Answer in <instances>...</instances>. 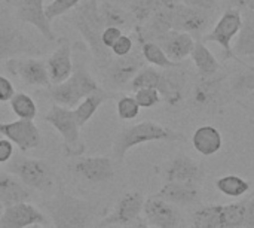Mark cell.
<instances>
[{
    "mask_svg": "<svg viewBox=\"0 0 254 228\" xmlns=\"http://www.w3.org/2000/svg\"><path fill=\"white\" fill-rule=\"evenodd\" d=\"M95 78L88 69V58L85 45L82 42L73 43V72L61 84L51 85L46 90L49 99L60 106L73 109L80 100L98 90Z\"/></svg>",
    "mask_w": 254,
    "mask_h": 228,
    "instance_id": "1",
    "label": "cell"
},
{
    "mask_svg": "<svg viewBox=\"0 0 254 228\" xmlns=\"http://www.w3.org/2000/svg\"><path fill=\"white\" fill-rule=\"evenodd\" d=\"M100 0H83L74 7L68 18V21L76 27V30L83 37L89 52L94 60L100 63V66H106L112 60V52L101 42V33L104 30V22L98 9Z\"/></svg>",
    "mask_w": 254,
    "mask_h": 228,
    "instance_id": "2",
    "label": "cell"
},
{
    "mask_svg": "<svg viewBox=\"0 0 254 228\" xmlns=\"http://www.w3.org/2000/svg\"><path fill=\"white\" fill-rule=\"evenodd\" d=\"M45 206L55 228H92L94 205L88 200L60 191Z\"/></svg>",
    "mask_w": 254,
    "mask_h": 228,
    "instance_id": "3",
    "label": "cell"
},
{
    "mask_svg": "<svg viewBox=\"0 0 254 228\" xmlns=\"http://www.w3.org/2000/svg\"><path fill=\"white\" fill-rule=\"evenodd\" d=\"M183 136L168 127H164L155 121H141L118 133L113 143V155L116 161L122 163L125 155L135 146L149 142H176Z\"/></svg>",
    "mask_w": 254,
    "mask_h": 228,
    "instance_id": "4",
    "label": "cell"
},
{
    "mask_svg": "<svg viewBox=\"0 0 254 228\" xmlns=\"http://www.w3.org/2000/svg\"><path fill=\"white\" fill-rule=\"evenodd\" d=\"M45 121L51 124L63 139L64 154L68 158L82 157L86 146L80 137V125L77 124L73 109L60 105H52L49 112L45 115Z\"/></svg>",
    "mask_w": 254,
    "mask_h": 228,
    "instance_id": "5",
    "label": "cell"
},
{
    "mask_svg": "<svg viewBox=\"0 0 254 228\" xmlns=\"http://www.w3.org/2000/svg\"><path fill=\"white\" fill-rule=\"evenodd\" d=\"M7 172L16 176L27 188L37 191H49L54 187V170L51 166L39 158L16 155L7 167Z\"/></svg>",
    "mask_w": 254,
    "mask_h": 228,
    "instance_id": "6",
    "label": "cell"
},
{
    "mask_svg": "<svg viewBox=\"0 0 254 228\" xmlns=\"http://www.w3.org/2000/svg\"><path fill=\"white\" fill-rule=\"evenodd\" d=\"M42 49L7 15L0 16V61L15 57H31Z\"/></svg>",
    "mask_w": 254,
    "mask_h": 228,
    "instance_id": "7",
    "label": "cell"
},
{
    "mask_svg": "<svg viewBox=\"0 0 254 228\" xmlns=\"http://www.w3.org/2000/svg\"><path fill=\"white\" fill-rule=\"evenodd\" d=\"M241 25H243L241 10L235 7H228L222 13V16L219 18L213 30L204 39L208 42L217 43L225 51V58H232L241 63V60L234 54V48H232V42L234 39H237L241 30Z\"/></svg>",
    "mask_w": 254,
    "mask_h": 228,
    "instance_id": "8",
    "label": "cell"
},
{
    "mask_svg": "<svg viewBox=\"0 0 254 228\" xmlns=\"http://www.w3.org/2000/svg\"><path fill=\"white\" fill-rule=\"evenodd\" d=\"M4 67L9 75L19 79L24 85L49 88L51 79L48 75L46 61L33 57H15L4 61Z\"/></svg>",
    "mask_w": 254,
    "mask_h": 228,
    "instance_id": "9",
    "label": "cell"
},
{
    "mask_svg": "<svg viewBox=\"0 0 254 228\" xmlns=\"http://www.w3.org/2000/svg\"><path fill=\"white\" fill-rule=\"evenodd\" d=\"M144 66L141 52H131L125 57H115L104 66V79L112 90L129 88L131 81Z\"/></svg>",
    "mask_w": 254,
    "mask_h": 228,
    "instance_id": "10",
    "label": "cell"
},
{
    "mask_svg": "<svg viewBox=\"0 0 254 228\" xmlns=\"http://www.w3.org/2000/svg\"><path fill=\"white\" fill-rule=\"evenodd\" d=\"M4 1L13 7L15 15L21 22L34 27L49 42L58 40V36L52 30L51 21L46 16L45 0H4Z\"/></svg>",
    "mask_w": 254,
    "mask_h": 228,
    "instance_id": "11",
    "label": "cell"
},
{
    "mask_svg": "<svg viewBox=\"0 0 254 228\" xmlns=\"http://www.w3.org/2000/svg\"><path fill=\"white\" fill-rule=\"evenodd\" d=\"M70 169L79 179L91 185L106 184L115 178L113 163L107 157H77Z\"/></svg>",
    "mask_w": 254,
    "mask_h": 228,
    "instance_id": "12",
    "label": "cell"
},
{
    "mask_svg": "<svg viewBox=\"0 0 254 228\" xmlns=\"http://www.w3.org/2000/svg\"><path fill=\"white\" fill-rule=\"evenodd\" d=\"M0 134L9 139L24 154L39 148L42 143L39 127L34 124V121H28V119L0 122Z\"/></svg>",
    "mask_w": 254,
    "mask_h": 228,
    "instance_id": "13",
    "label": "cell"
},
{
    "mask_svg": "<svg viewBox=\"0 0 254 228\" xmlns=\"http://www.w3.org/2000/svg\"><path fill=\"white\" fill-rule=\"evenodd\" d=\"M144 206V196L138 191L125 193L115 205L113 211L100 221V228L110 226H128L140 218Z\"/></svg>",
    "mask_w": 254,
    "mask_h": 228,
    "instance_id": "14",
    "label": "cell"
},
{
    "mask_svg": "<svg viewBox=\"0 0 254 228\" xmlns=\"http://www.w3.org/2000/svg\"><path fill=\"white\" fill-rule=\"evenodd\" d=\"M46 223L45 214L27 202L6 206L0 214V228H28L36 224L45 226Z\"/></svg>",
    "mask_w": 254,
    "mask_h": 228,
    "instance_id": "15",
    "label": "cell"
},
{
    "mask_svg": "<svg viewBox=\"0 0 254 228\" xmlns=\"http://www.w3.org/2000/svg\"><path fill=\"white\" fill-rule=\"evenodd\" d=\"M165 182H193L199 184L204 178L202 167L189 155L179 154L171 158L159 172Z\"/></svg>",
    "mask_w": 254,
    "mask_h": 228,
    "instance_id": "16",
    "label": "cell"
},
{
    "mask_svg": "<svg viewBox=\"0 0 254 228\" xmlns=\"http://www.w3.org/2000/svg\"><path fill=\"white\" fill-rule=\"evenodd\" d=\"M210 22V15L207 10L189 6L186 3H179L173 10V30L185 31L189 34H201Z\"/></svg>",
    "mask_w": 254,
    "mask_h": 228,
    "instance_id": "17",
    "label": "cell"
},
{
    "mask_svg": "<svg viewBox=\"0 0 254 228\" xmlns=\"http://www.w3.org/2000/svg\"><path fill=\"white\" fill-rule=\"evenodd\" d=\"M58 46L48 57L46 67L51 84L64 82L73 72V45L67 37H58Z\"/></svg>",
    "mask_w": 254,
    "mask_h": 228,
    "instance_id": "18",
    "label": "cell"
},
{
    "mask_svg": "<svg viewBox=\"0 0 254 228\" xmlns=\"http://www.w3.org/2000/svg\"><path fill=\"white\" fill-rule=\"evenodd\" d=\"M143 214L147 224L156 228H179L180 224V214L177 206L156 196L144 200Z\"/></svg>",
    "mask_w": 254,
    "mask_h": 228,
    "instance_id": "19",
    "label": "cell"
},
{
    "mask_svg": "<svg viewBox=\"0 0 254 228\" xmlns=\"http://www.w3.org/2000/svg\"><path fill=\"white\" fill-rule=\"evenodd\" d=\"M167 54V57L174 63H182L188 57H190L192 49L195 46V39L192 34L179 31V30H170L159 36L155 40Z\"/></svg>",
    "mask_w": 254,
    "mask_h": 228,
    "instance_id": "20",
    "label": "cell"
},
{
    "mask_svg": "<svg viewBox=\"0 0 254 228\" xmlns=\"http://www.w3.org/2000/svg\"><path fill=\"white\" fill-rule=\"evenodd\" d=\"M185 84L186 75L180 66L173 69H161V81L156 90L159 91L162 102L170 106H177L183 100Z\"/></svg>",
    "mask_w": 254,
    "mask_h": 228,
    "instance_id": "21",
    "label": "cell"
},
{
    "mask_svg": "<svg viewBox=\"0 0 254 228\" xmlns=\"http://www.w3.org/2000/svg\"><path fill=\"white\" fill-rule=\"evenodd\" d=\"M155 196L177 208H186L199 200V190L193 182H167Z\"/></svg>",
    "mask_w": 254,
    "mask_h": 228,
    "instance_id": "22",
    "label": "cell"
},
{
    "mask_svg": "<svg viewBox=\"0 0 254 228\" xmlns=\"http://www.w3.org/2000/svg\"><path fill=\"white\" fill-rule=\"evenodd\" d=\"M31 199L30 190L12 173L0 172V205L10 206Z\"/></svg>",
    "mask_w": 254,
    "mask_h": 228,
    "instance_id": "23",
    "label": "cell"
},
{
    "mask_svg": "<svg viewBox=\"0 0 254 228\" xmlns=\"http://www.w3.org/2000/svg\"><path fill=\"white\" fill-rule=\"evenodd\" d=\"M222 79L214 76H202L193 93V102L201 109H210L219 103L222 97Z\"/></svg>",
    "mask_w": 254,
    "mask_h": 228,
    "instance_id": "24",
    "label": "cell"
},
{
    "mask_svg": "<svg viewBox=\"0 0 254 228\" xmlns=\"http://www.w3.org/2000/svg\"><path fill=\"white\" fill-rule=\"evenodd\" d=\"M193 148L204 157H210L217 154L223 146L222 133L211 125H202L195 130L192 136Z\"/></svg>",
    "mask_w": 254,
    "mask_h": 228,
    "instance_id": "25",
    "label": "cell"
},
{
    "mask_svg": "<svg viewBox=\"0 0 254 228\" xmlns=\"http://www.w3.org/2000/svg\"><path fill=\"white\" fill-rule=\"evenodd\" d=\"M112 97H113V94L110 91H107L104 88H98L94 93H91L89 96H86L83 100H80L73 108V114H74V118H76L77 124L80 127H83L97 114V111L100 109V106L106 100H109Z\"/></svg>",
    "mask_w": 254,
    "mask_h": 228,
    "instance_id": "26",
    "label": "cell"
},
{
    "mask_svg": "<svg viewBox=\"0 0 254 228\" xmlns=\"http://www.w3.org/2000/svg\"><path fill=\"white\" fill-rule=\"evenodd\" d=\"M190 57L201 76H214L220 70V63L217 61L214 54L208 49V46L201 40L195 42Z\"/></svg>",
    "mask_w": 254,
    "mask_h": 228,
    "instance_id": "27",
    "label": "cell"
},
{
    "mask_svg": "<svg viewBox=\"0 0 254 228\" xmlns=\"http://www.w3.org/2000/svg\"><path fill=\"white\" fill-rule=\"evenodd\" d=\"M234 54L240 57H254V13L247 12V16L243 18L241 30L237 36Z\"/></svg>",
    "mask_w": 254,
    "mask_h": 228,
    "instance_id": "28",
    "label": "cell"
},
{
    "mask_svg": "<svg viewBox=\"0 0 254 228\" xmlns=\"http://www.w3.org/2000/svg\"><path fill=\"white\" fill-rule=\"evenodd\" d=\"M176 0H131L129 1V13L135 19L137 24L146 22L155 12L174 6Z\"/></svg>",
    "mask_w": 254,
    "mask_h": 228,
    "instance_id": "29",
    "label": "cell"
},
{
    "mask_svg": "<svg viewBox=\"0 0 254 228\" xmlns=\"http://www.w3.org/2000/svg\"><path fill=\"white\" fill-rule=\"evenodd\" d=\"M192 228H225L223 205H213L198 209L193 214Z\"/></svg>",
    "mask_w": 254,
    "mask_h": 228,
    "instance_id": "30",
    "label": "cell"
},
{
    "mask_svg": "<svg viewBox=\"0 0 254 228\" xmlns=\"http://www.w3.org/2000/svg\"><path fill=\"white\" fill-rule=\"evenodd\" d=\"M140 52H141V57L144 58L146 63H149L150 66L158 67V69H173V67L182 66L180 63L171 61L167 57V54L164 52V49L153 40L143 42L140 45Z\"/></svg>",
    "mask_w": 254,
    "mask_h": 228,
    "instance_id": "31",
    "label": "cell"
},
{
    "mask_svg": "<svg viewBox=\"0 0 254 228\" xmlns=\"http://www.w3.org/2000/svg\"><path fill=\"white\" fill-rule=\"evenodd\" d=\"M98 9H100V15L101 19L104 22V25H113V27H124L129 24V19L132 18L131 13L128 10H125V7L100 0L98 3Z\"/></svg>",
    "mask_w": 254,
    "mask_h": 228,
    "instance_id": "32",
    "label": "cell"
},
{
    "mask_svg": "<svg viewBox=\"0 0 254 228\" xmlns=\"http://www.w3.org/2000/svg\"><path fill=\"white\" fill-rule=\"evenodd\" d=\"M9 106L18 119L34 121V118L37 116V103L31 96L25 93H15L13 97L9 100Z\"/></svg>",
    "mask_w": 254,
    "mask_h": 228,
    "instance_id": "33",
    "label": "cell"
},
{
    "mask_svg": "<svg viewBox=\"0 0 254 228\" xmlns=\"http://www.w3.org/2000/svg\"><path fill=\"white\" fill-rule=\"evenodd\" d=\"M216 188L228 197L238 199L241 196H246L250 191V182L240 176L228 175L216 181Z\"/></svg>",
    "mask_w": 254,
    "mask_h": 228,
    "instance_id": "34",
    "label": "cell"
},
{
    "mask_svg": "<svg viewBox=\"0 0 254 228\" xmlns=\"http://www.w3.org/2000/svg\"><path fill=\"white\" fill-rule=\"evenodd\" d=\"M159 81H161V70H158L153 66H143L131 81L129 90L135 91L138 88H146V87L158 88Z\"/></svg>",
    "mask_w": 254,
    "mask_h": 228,
    "instance_id": "35",
    "label": "cell"
},
{
    "mask_svg": "<svg viewBox=\"0 0 254 228\" xmlns=\"http://www.w3.org/2000/svg\"><path fill=\"white\" fill-rule=\"evenodd\" d=\"M231 90L238 96H249L254 93V67L246 66V70L238 72L231 79Z\"/></svg>",
    "mask_w": 254,
    "mask_h": 228,
    "instance_id": "36",
    "label": "cell"
},
{
    "mask_svg": "<svg viewBox=\"0 0 254 228\" xmlns=\"http://www.w3.org/2000/svg\"><path fill=\"white\" fill-rule=\"evenodd\" d=\"M140 105L137 103L134 96H122L116 102V112L119 119L122 121H131L135 119L140 114Z\"/></svg>",
    "mask_w": 254,
    "mask_h": 228,
    "instance_id": "37",
    "label": "cell"
},
{
    "mask_svg": "<svg viewBox=\"0 0 254 228\" xmlns=\"http://www.w3.org/2000/svg\"><path fill=\"white\" fill-rule=\"evenodd\" d=\"M82 0H52L51 3L46 4L45 7V12H46V16L48 19L52 22L54 19L68 13L70 10H73L74 7L79 6Z\"/></svg>",
    "mask_w": 254,
    "mask_h": 228,
    "instance_id": "38",
    "label": "cell"
},
{
    "mask_svg": "<svg viewBox=\"0 0 254 228\" xmlns=\"http://www.w3.org/2000/svg\"><path fill=\"white\" fill-rule=\"evenodd\" d=\"M134 97H135L137 103L140 105V108H143V109H150V108H153V106H156V105H159L162 102V97H161L159 91L156 88H152V87L135 90Z\"/></svg>",
    "mask_w": 254,
    "mask_h": 228,
    "instance_id": "39",
    "label": "cell"
},
{
    "mask_svg": "<svg viewBox=\"0 0 254 228\" xmlns=\"http://www.w3.org/2000/svg\"><path fill=\"white\" fill-rule=\"evenodd\" d=\"M132 48H134V39L128 34H122L110 48V52L115 57H125L132 52Z\"/></svg>",
    "mask_w": 254,
    "mask_h": 228,
    "instance_id": "40",
    "label": "cell"
},
{
    "mask_svg": "<svg viewBox=\"0 0 254 228\" xmlns=\"http://www.w3.org/2000/svg\"><path fill=\"white\" fill-rule=\"evenodd\" d=\"M122 34H124V33H122V28H121V27L107 25V27H104V30H103V33H101V42H103V45H104L107 49H110V48L115 45V42H116Z\"/></svg>",
    "mask_w": 254,
    "mask_h": 228,
    "instance_id": "41",
    "label": "cell"
},
{
    "mask_svg": "<svg viewBox=\"0 0 254 228\" xmlns=\"http://www.w3.org/2000/svg\"><path fill=\"white\" fill-rule=\"evenodd\" d=\"M15 94V87L12 81L3 75H0V103L9 102Z\"/></svg>",
    "mask_w": 254,
    "mask_h": 228,
    "instance_id": "42",
    "label": "cell"
},
{
    "mask_svg": "<svg viewBox=\"0 0 254 228\" xmlns=\"http://www.w3.org/2000/svg\"><path fill=\"white\" fill-rule=\"evenodd\" d=\"M13 149H15V145L9 139H6V137L0 139V164L1 163H7V161L12 160Z\"/></svg>",
    "mask_w": 254,
    "mask_h": 228,
    "instance_id": "43",
    "label": "cell"
},
{
    "mask_svg": "<svg viewBox=\"0 0 254 228\" xmlns=\"http://www.w3.org/2000/svg\"><path fill=\"white\" fill-rule=\"evenodd\" d=\"M244 228H254V194L250 199L246 200Z\"/></svg>",
    "mask_w": 254,
    "mask_h": 228,
    "instance_id": "44",
    "label": "cell"
},
{
    "mask_svg": "<svg viewBox=\"0 0 254 228\" xmlns=\"http://www.w3.org/2000/svg\"><path fill=\"white\" fill-rule=\"evenodd\" d=\"M183 3L189 4V6H193V7H199L202 10H211L214 9V6L217 4V0H182Z\"/></svg>",
    "mask_w": 254,
    "mask_h": 228,
    "instance_id": "45",
    "label": "cell"
},
{
    "mask_svg": "<svg viewBox=\"0 0 254 228\" xmlns=\"http://www.w3.org/2000/svg\"><path fill=\"white\" fill-rule=\"evenodd\" d=\"M232 7L246 10V12H253L254 13V0H231Z\"/></svg>",
    "mask_w": 254,
    "mask_h": 228,
    "instance_id": "46",
    "label": "cell"
},
{
    "mask_svg": "<svg viewBox=\"0 0 254 228\" xmlns=\"http://www.w3.org/2000/svg\"><path fill=\"white\" fill-rule=\"evenodd\" d=\"M125 228H150V227H149V224H147V221H146V220H143V218H137V220H135V221H132L131 224L125 226Z\"/></svg>",
    "mask_w": 254,
    "mask_h": 228,
    "instance_id": "47",
    "label": "cell"
},
{
    "mask_svg": "<svg viewBox=\"0 0 254 228\" xmlns=\"http://www.w3.org/2000/svg\"><path fill=\"white\" fill-rule=\"evenodd\" d=\"M104 1H109V3H113V4H118V6L125 7V6H129V1L131 0H104Z\"/></svg>",
    "mask_w": 254,
    "mask_h": 228,
    "instance_id": "48",
    "label": "cell"
},
{
    "mask_svg": "<svg viewBox=\"0 0 254 228\" xmlns=\"http://www.w3.org/2000/svg\"><path fill=\"white\" fill-rule=\"evenodd\" d=\"M28 228H42L39 224H36V226H31V227H28Z\"/></svg>",
    "mask_w": 254,
    "mask_h": 228,
    "instance_id": "49",
    "label": "cell"
},
{
    "mask_svg": "<svg viewBox=\"0 0 254 228\" xmlns=\"http://www.w3.org/2000/svg\"><path fill=\"white\" fill-rule=\"evenodd\" d=\"M1 211H3V206L0 205V214H1Z\"/></svg>",
    "mask_w": 254,
    "mask_h": 228,
    "instance_id": "50",
    "label": "cell"
}]
</instances>
